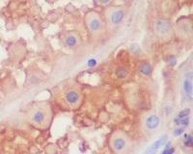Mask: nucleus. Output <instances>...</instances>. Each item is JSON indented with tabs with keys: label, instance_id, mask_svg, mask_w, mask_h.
<instances>
[{
	"label": "nucleus",
	"instance_id": "f257e3e1",
	"mask_svg": "<svg viewBox=\"0 0 193 154\" xmlns=\"http://www.w3.org/2000/svg\"><path fill=\"white\" fill-rule=\"evenodd\" d=\"M29 121L37 128H47L51 121V109L47 103H40L29 112Z\"/></svg>",
	"mask_w": 193,
	"mask_h": 154
},
{
	"label": "nucleus",
	"instance_id": "7ed1b4c3",
	"mask_svg": "<svg viewBox=\"0 0 193 154\" xmlns=\"http://www.w3.org/2000/svg\"><path fill=\"white\" fill-rule=\"evenodd\" d=\"M153 30L156 36L161 41H169L174 35V25L168 18L158 17L153 23Z\"/></svg>",
	"mask_w": 193,
	"mask_h": 154
},
{
	"label": "nucleus",
	"instance_id": "ddd939ff",
	"mask_svg": "<svg viewBox=\"0 0 193 154\" xmlns=\"http://www.w3.org/2000/svg\"><path fill=\"white\" fill-rule=\"evenodd\" d=\"M130 75V71H128V68L123 64L116 67L115 68V76L119 79H127Z\"/></svg>",
	"mask_w": 193,
	"mask_h": 154
},
{
	"label": "nucleus",
	"instance_id": "f8f14e48",
	"mask_svg": "<svg viewBox=\"0 0 193 154\" xmlns=\"http://www.w3.org/2000/svg\"><path fill=\"white\" fill-rule=\"evenodd\" d=\"M165 139H166V136L160 137L158 140H156L154 143H153L152 146H150V147L146 150L145 154H156L157 152V150L160 148V146L164 143Z\"/></svg>",
	"mask_w": 193,
	"mask_h": 154
},
{
	"label": "nucleus",
	"instance_id": "4468645a",
	"mask_svg": "<svg viewBox=\"0 0 193 154\" xmlns=\"http://www.w3.org/2000/svg\"><path fill=\"white\" fill-rule=\"evenodd\" d=\"M95 2L97 5H98V6L106 7V6H109V5L113 2V0H95Z\"/></svg>",
	"mask_w": 193,
	"mask_h": 154
},
{
	"label": "nucleus",
	"instance_id": "423d86ee",
	"mask_svg": "<svg viewBox=\"0 0 193 154\" xmlns=\"http://www.w3.org/2000/svg\"><path fill=\"white\" fill-rule=\"evenodd\" d=\"M111 148L117 154H122L130 147V139L122 132H117L111 137Z\"/></svg>",
	"mask_w": 193,
	"mask_h": 154
},
{
	"label": "nucleus",
	"instance_id": "2eb2a0df",
	"mask_svg": "<svg viewBox=\"0 0 193 154\" xmlns=\"http://www.w3.org/2000/svg\"><path fill=\"white\" fill-rule=\"evenodd\" d=\"M188 114H189V110H188V109H186V110H184V111H182V112H181L180 114H179V118H185V117H186L187 115H188Z\"/></svg>",
	"mask_w": 193,
	"mask_h": 154
},
{
	"label": "nucleus",
	"instance_id": "f03ea898",
	"mask_svg": "<svg viewBox=\"0 0 193 154\" xmlns=\"http://www.w3.org/2000/svg\"><path fill=\"white\" fill-rule=\"evenodd\" d=\"M84 22L88 32L94 38H98L105 33V25L100 14L95 11H90L86 13L84 17Z\"/></svg>",
	"mask_w": 193,
	"mask_h": 154
},
{
	"label": "nucleus",
	"instance_id": "39448f33",
	"mask_svg": "<svg viewBox=\"0 0 193 154\" xmlns=\"http://www.w3.org/2000/svg\"><path fill=\"white\" fill-rule=\"evenodd\" d=\"M174 33L181 39H188L192 37L193 25L189 17H182L178 19L174 25Z\"/></svg>",
	"mask_w": 193,
	"mask_h": 154
},
{
	"label": "nucleus",
	"instance_id": "0eeeda50",
	"mask_svg": "<svg viewBox=\"0 0 193 154\" xmlns=\"http://www.w3.org/2000/svg\"><path fill=\"white\" fill-rule=\"evenodd\" d=\"M65 101L72 108L79 106L81 103V93L76 88H72L65 93Z\"/></svg>",
	"mask_w": 193,
	"mask_h": 154
},
{
	"label": "nucleus",
	"instance_id": "9b49d317",
	"mask_svg": "<svg viewBox=\"0 0 193 154\" xmlns=\"http://www.w3.org/2000/svg\"><path fill=\"white\" fill-rule=\"evenodd\" d=\"M182 88H184L185 93L187 96H192V71L187 72L182 81Z\"/></svg>",
	"mask_w": 193,
	"mask_h": 154
},
{
	"label": "nucleus",
	"instance_id": "1a4fd4ad",
	"mask_svg": "<svg viewBox=\"0 0 193 154\" xmlns=\"http://www.w3.org/2000/svg\"><path fill=\"white\" fill-rule=\"evenodd\" d=\"M144 124L145 127L148 129V130H155L156 129L160 124V118L158 116H156V114H151V115L147 116L145 121H144Z\"/></svg>",
	"mask_w": 193,
	"mask_h": 154
},
{
	"label": "nucleus",
	"instance_id": "6e6552de",
	"mask_svg": "<svg viewBox=\"0 0 193 154\" xmlns=\"http://www.w3.org/2000/svg\"><path fill=\"white\" fill-rule=\"evenodd\" d=\"M64 42L69 48H76L79 46L80 42V38L76 32H69L66 34Z\"/></svg>",
	"mask_w": 193,
	"mask_h": 154
},
{
	"label": "nucleus",
	"instance_id": "20e7f679",
	"mask_svg": "<svg viewBox=\"0 0 193 154\" xmlns=\"http://www.w3.org/2000/svg\"><path fill=\"white\" fill-rule=\"evenodd\" d=\"M126 17V10L120 6H110L106 8L105 17L107 26L110 29H114L120 26Z\"/></svg>",
	"mask_w": 193,
	"mask_h": 154
},
{
	"label": "nucleus",
	"instance_id": "9d476101",
	"mask_svg": "<svg viewBox=\"0 0 193 154\" xmlns=\"http://www.w3.org/2000/svg\"><path fill=\"white\" fill-rule=\"evenodd\" d=\"M137 69L141 75L146 77H150L153 74V71H154V68H153L152 64L148 61H140L137 64Z\"/></svg>",
	"mask_w": 193,
	"mask_h": 154
}]
</instances>
